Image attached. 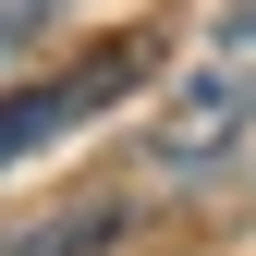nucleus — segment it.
Segmentation results:
<instances>
[{"mask_svg": "<svg viewBox=\"0 0 256 256\" xmlns=\"http://www.w3.org/2000/svg\"><path fill=\"white\" fill-rule=\"evenodd\" d=\"M244 134H256V0L220 24L208 49H196L183 98L158 110V171H220Z\"/></svg>", "mask_w": 256, "mask_h": 256, "instance_id": "1", "label": "nucleus"}, {"mask_svg": "<svg viewBox=\"0 0 256 256\" xmlns=\"http://www.w3.org/2000/svg\"><path fill=\"white\" fill-rule=\"evenodd\" d=\"M134 86H146V37H110L98 61H74V74L12 86V98H0V171H12V158H37L49 134H74V122H98L110 98H134Z\"/></svg>", "mask_w": 256, "mask_h": 256, "instance_id": "2", "label": "nucleus"}, {"mask_svg": "<svg viewBox=\"0 0 256 256\" xmlns=\"http://www.w3.org/2000/svg\"><path fill=\"white\" fill-rule=\"evenodd\" d=\"M110 232V208H61V220H37V232H0V256H86Z\"/></svg>", "mask_w": 256, "mask_h": 256, "instance_id": "3", "label": "nucleus"}]
</instances>
